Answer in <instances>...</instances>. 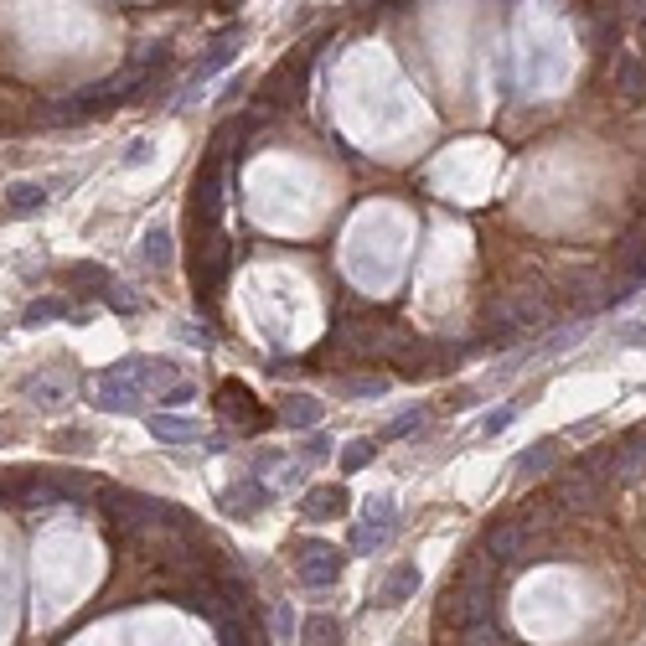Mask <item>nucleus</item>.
I'll list each match as a JSON object with an SVG mask.
<instances>
[{
  "label": "nucleus",
  "mask_w": 646,
  "mask_h": 646,
  "mask_svg": "<svg viewBox=\"0 0 646 646\" xmlns=\"http://www.w3.org/2000/svg\"><path fill=\"white\" fill-rule=\"evenodd\" d=\"M548 321H553V300H548V290H538V285H517V290H507V295L486 311L491 342H512L517 331L548 326Z\"/></svg>",
  "instance_id": "obj_1"
},
{
  "label": "nucleus",
  "mask_w": 646,
  "mask_h": 646,
  "mask_svg": "<svg viewBox=\"0 0 646 646\" xmlns=\"http://www.w3.org/2000/svg\"><path fill=\"white\" fill-rule=\"evenodd\" d=\"M491 615H497V595H491L486 584H450L445 600H440V626H455V631L481 626Z\"/></svg>",
  "instance_id": "obj_2"
},
{
  "label": "nucleus",
  "mask_w": 646,
  "mask_h": 646,
  "mask_svg": "<svg viewBox=\"0 0 646 646\" xmlns=\"http://www.w3.org/2000/svg\"><path fill=\"white\" fill-rule=\"evenodd\" d=\"M295 559H300V584L305 590H326V584H336L342 579V564H347V553L336 548V543H326V538H305V543H295Z\"/></svg>",
  "instance_id": "obj_3"
},
{
  "label": "nucleus",
  "mask_w": 646,
  "mask_h": 646,
  "mask_svg": "<svg viewBox=\"0 0 646 646\" xmlns=\"http://www.w3.org/2000/svg\"><path fill=\"white\" fill-rule=\"evenodd\" d=\"M528 528H522L517 517H497L491 528L481 533V553L491 564H507V569H522V559H528Z\"/></svg>",
  "instance_id": "obj_4"
},
{
  "label": "nucleus",
  "mask_w": 646,
  "mask_h": 646,
  "mask_svg": "<svg viewBox=\"0 0 646 646\" xmlns=\"http://www.w3.org/2000/svg\"><path fill=\"white\" fill-rule=\"evenodd\" d=\"M553 497H559L564 512H600L605 502V481L590 466H569L559 481H553Z\"/></svg>",
  "instance_id": "obj_5"
},
{
  "label": "nucleus",
  "mask_w": 646,
  "mask_h": 646,
  "mask_svg": "<svg viewBox=\"0 0 646 646\" xmlns=\"http://www.w3.org/2000/svg\"><path fill=\"white\" fill-rule=\"evenodd\" d=\"M223 280H228V238H223V228H207L197 243V295L202 300L218 295Z\"/></svg>",
  "instance_id": "obj_6"
},
{
  "label": "nucleus",
  "mask_w": 646,
  "mask_h": 646,
  "mask_svg": "<svg viewBox=\"0 0 646 646\" xmlns=\"http://www.w3.org/2000/svg\"><path fill=\"white\" fill-rule=\"evenodd\" d=\"M238 47H243V32H238V26H233V32H218V37H212L207 42V52L197 57V73H192V88H187V99L197 94V88H207L212 78H218L228 63H233V57H238Z\"/></svg>",
  "instance_id": "obj_7"
},
{
  "label": "nucleus",
  "mask_w": 646,
  "mask_h": 646,
  "mask_svg": "<svg viewBox=\"0 0 646 646\" xmlns=\"http://www.w3.org/2000/svg\"><path fill=\"white\" fill-rule=\"evenodd\" d=\"M140 398L145 393L130 378H119L114 367L94 378V409H104V414H140Z\"/></svg>",
  "instance_id": "obj_8"
},
{
  "label": "nucleus",
  "mask_w": 646,
  "mask_h": 646,
  "mask_svg": "<svg viewBox=\"0 0 646 646\" xmlns=\"http://www.w3.org/2000/svg\"><path fill=\"white\" fill-rule=\"evenodd\" d=\"M615 269L626 274L621 295H631L636 285H646V228H631V233H621V243H615Z\"/></svg>",
  "instance_id": "obj_9"
},
{
  "label": "nucleus",
  "mask_w": 646,
  "mask_h": 646,
  "mask_svg": "<svg viewBox=\"0 0 646 646\" xmlns=\"http://www.w3.org/2000/svg\"><path fill=\"white\" fill-rule=\"evenodd\" d=\"M347 486L342 481H331V486H316V491H305V502H300V512H305V522H331V517H342L347 512Z\"/></svg>",
  "instance_id": "obj_10"
},
{
  "label": "nucleus",
  "mask_w": 646,
  "mask_h": 646,
  "mask_svg": "<svg viewBox=\"0 0 646 646\" xmlns=\"http://www.w3.org/2000/svg\"><path fill=\"white\" fill-rule=\"evenodd\" d=\"M145 429H150V435H156L161 445L202 440V424H197V419H181V414H145Z\"/></svg>",
  "instance_id": "obj_11"
},
{
  "label": "nucleus",
  "mask_w": 646,
  "mask_h": 646,
  "mask_svg": "<svg viewBox=\"0 0 646 646\" xmlns=\"http://www.w3.org/2000/svg\"><path fill=\"white\" fill-rule=\"evenodd\" d=\"M218 409H223L228 419H238V424H249V429H264V424H269V414L254 409V398H243V383H223V388H218Z\"/></svg>",
  "instance_id": "obj_12"
},
{
  "label": "nucleus",
  "mask_w": 646,
  "mask_h": 646,
  "mask_svg": "<svg viewBox=\"0 0 646 646\" xmlns=\"http://www.w3.org/2000/svg\"><path fill=\"white\" fill-rule=\"evenodd\" d=\"M26 404L42 409V414H57V409H68V378H32L26 383Z\"/></svg>",
  "instance_id": "obj_13"
},
{
  "label": "nucleus",
  "mask_w": 646,
  "mask_h": 646,
  "mask_svg": "<svg viewBox=\"0 0 646 646\" xmlns=\"http://www.w3.org/2000/svg\"><path fill=\"white\" fill-rule=\"evenodd\" d=\"M419 584H424V574H419L414 564H398V569L383 579L378 600H383V605H404V600H414V595H419Z\"/></svg>",
  "instance_id": "obj_14"
},
{
  "label": "nucleus",
  "mask_w": 646,
  "mask_h": 646,
  "mask_svg": "<svg viewBox=\"0 0 646 646\" xmlns=\"http://www.w3.org/2000/svg\"><path fill=\"white\" fill-rule=\"evenodd\" d=\"M47 202V187L42 181H11L6 187V212H16V218H32V212H42Z\"/></svg>",
  "instance_id": "obj_15"
},
{
  "label": "nucleus",
  "mask_w": 646,
  "mask_h": 646,
  "mask_svg": "<svg viewBox=\"0 0 646 646\" xmlns=\"http://www.w3.org/2000/svg\"><path fill=\"white\" fill-rule=\"evenodd\" d=\"M321 398H311V393H290L285 404H280V419L290 424V429H311V424H321Z\"/></svg>",
  "instance_id": "obj_16"
},
{
  "label": "nucleus",
  "mask_w": 646,
  "mask_h": 646,
  "mask_svg": "<svg viewBox=\"0 0 646 646\" xmlns=\"http://www.w3.org/2000/svg\"><path fill=\"white\" fill-rule=\"evenodd\" d=\"M78 311L63 300V295H42V300H32L26 305V316H21V326H52V321H73Z\"/></svg>",
  "instance_id": "obj_17"
},
{
  "label": "nucleus",
  "mask_w": 646,
  "mask_h": 646,
  "mask_svg": "<svg viewBox=\"0 0 646 646\" xmlns=\"http://www.w3.org/2000/svg\"><path fill=\"white\" fill-rule=\"evenodd\" d=\"M615 88H621V99H646V63L641 57H615Z\"/></svg>",
  "instance_id": "obj_18"
},
{
  "label": "nucleus",
  "mask_w": 646,
  "mask_h": 646,
  "mask_svg": "<svg viewBox=\"0 0 646 646\" xmlns=\"http://www.w3.org/2000/svg\"><path fill=\"white\" fill-rule=\"evenodd\" d=\"M393 533H398L393 517H367V522H357V528H352V548H357V553H373V548H383Z\"/></svg>",
  "instance_id": "obj_19"
},
{
  "label": "nucleus",
  "mask_w": 646,
  "mask_h": 646,
  "mask_svg": "<svg viewBox=\"0 0 646 646\" xmlns=\"http://www.w3.org/2000/svg\"><path fill=\"white\" fill-rule=\"evenodd\" d=\"M264 502H269V491L254 486V481H243V486L223 491V512H228V517H249V512H259Z\"/></svg>",
  "instance_id": "obj_20"
},
{
  "label": "nucleus",
  "mask_w": 646,
  "mask_h": 646,
  "mask_svg": "<svg viewBox=\"0 0 646 646\" xmlns=\"http://www.w3.org/2000/svg\"><path fill=\"white\" fill-rule=\"evenodd\" d=\"M553 466H559V440H543V445H533V450L517 455V476H543V471H553Z\"/></svg>",
  "instance_id": "obj_21"
},
{
  "label": "nucleus",
  "mask_w": 646,
  "mask_h": 646,
  "mask_svg": "<svg viewBox=\"0 0 646 646\" xmlns=\"http://www.w3.org/2000/svg\"><path fill=\"white\" fill-rule=\"evenodd\" d=\"M388 388H393L388 373H357V378H342V383H336V393H342V398H383Z\"/></svg>",
  "instance_id": "obj_22"
},
{
  "label": "nucleus",
  "mask_w": 646,
  "mask_h": 646,
  "mask_svg": "<svg viewBox=\"0 0 646 646\" xmlns=\"http://www.w3.org/2000/svg\"><path fill=\"white\" fill-rule=\"evenodd\" d=\"M181 605H187L192 615H202V621H212V626L228 615V600H223L218 590H192V595H181Z\"/></svg>",
  "instance_id": "obj_23"
},
{
  "label": "nucleus",
  "mask_w": 646,
  "mask_h": 646,
  "mask_svg": "<svg viewBox=\"0 0 646 646\" xmlns=\"http://www.w3.org/2000/svg\"><path fill=\"white\" fill-rule=\"evenodd\" d=\"M68 280H73V290H83V295H104V290H109V269H104V264H73Z\"/></svg>",
  "instance_id": "obj_24"
},
{
  "label": "nucleus",
  "mask_w": 646,
  "mask_h": 646,
  "mask_svg": "<svg viewBox=\"0 0 646 646\" xmlns=\"http://www.w3.org/2000/svg\"><path fill=\"white\" fill-rule=\"evenodd\" d=\"M305 646H336L342 641V621H331V615H311V621L300 626Z\"/></svg>",
  "instance_id": "obj_25"
},
{
  "label": "nucleus",
  "mask_w": 646,
  "mask_h": 646,
  "mask_svg": "<svg viewBox=\"0 0 646 646\" xmlns=\"http://www.w3.org/2000/svg\"><path fill=\"white\" fill-rule=\"evenodd\" d=\"M104 300L114 305V311H125V316H135V311H140V305H145V295H140V290H130V285H114V280H109V290H104Z\"/></svg>",
  "instance_id": "obj_26"
},
{
  "label": "nucleus",
  "mask_w": 646,
  "mask_h": 646,
  "mask_svg": "<svg viewBox=\"0 0 646 646\" xmlns=\"http://www.w3.org/2000/svg\"><path fill=\"white\" fill-rule=\"evenodd\" d=\"M171 259V233L166 228H150L145 233V264H166Z\"/></svg>",
  "instance_id": "obj_27"
},
{
  "label": "nucleus",
  "mask_w": 646,
  "mask_h": 646,
  "mask_svg": "<svg viewBox=\"0 0 646 646\" xmlns=\"http://www.w3.org/2000/svg\"><path fill=\"white\" fill-rule=\"evenodd\" d=\"M94 445H99V440L88 435V429H63V435H57V450H63V455H88Z\"/></svg>",
  "instance_id": "obj_28"
},
{
  "label": "nucleus",
  "mask_w": 646,
  "mask_h": 646,
  "mask_svg": "<svg viewBox=\"0 0 646 646\" xmlns=\"http://www.w3.org/2000/svg\"><path fill=\"white\" fill-rule=\"evenodd\" d=\"M424 424V409H409V414H398L388 429H383V435L378 440H404V435H414V429Z\"/></svg>",
  "instance_id": "obj_29"
},
{
  "label": "nucleus",
  "mask_w": 646,
  "mask_h": 646,
  "mask_svg": "<svg viewBox=\"0 0 646 646\" xmlns=\"http://www.w3.org/2000/svg\"><path fill=\"white\" fill-rule=\"evenodd\" d=\"M367 460H373V440H352L347 450H342V471L352 476V471H362Z\"/></svg>",
  "instance_id": "obj_30"
},
{
  "label": "nucleus",
  "mask_w": 646,
  "mask_h": 646,
  "mask_svg": "<svg viewBox=\"0 0 646 646\" xmlns=\"http://www.w3.org/2000/svg\"><path fill=\"white\" fill-rule=\"evenodd\" d=\"M269 621H274V636H280V641H290V636L300 631V621H295V610H290V605H274Z\"/></svg>",
  "instance_id": "obj_31"
},
{
  "label": "nucleus",
  "mask_w": 646,
  "mask_h": 646,
  "mask_svg": "<svg viewBox=\"0 0 646 646\" xmlns=\"http://www.w3.org/2000/svg\"><path fill=\"white\" fill-rule=\"evenodd\" d=\"M187 398H192V383H171V388L161 393V404H166V409H181Z\"/></svg>",
  "instance_id": "obj_32"
},
{
  "label": "nucleus",
  "mask_w": 646,
  "mask_h": 646,
  "mask_svg": "<svg viewBox=\"0 0 646 646\" xmlns=\"http://www.w3.org/2000/svg\"><path fill=\"white\" fill-rule=\"evenodd\" d=\"M512 419H517V409H497V414H486V424H481V429H486V435H502V429H507Z\"/></svg>",
  "instance_id": "obj_33"
},
{
  "label": "nucleus",
  "mask_w": 646,
  "mask_h": 646,
  "mask_svg": "<svg viewBox=\"0 0 646 646\" xmlns=\"http://www.w3.org/2000/svg\"><path fill=\"white\" fill-rule=\"evenodd\" d=\"M300 455H305V460H326V455H331V440H326V435H311Z\"/></svg>",
  "instance_id": "obj_34"
},
{
  "label": "nucleus",
  "mask_w": 646,
  "mask_h": 646,
  "mask_svg": "<svg viewBox=\"0 0 646 646\" xmlns=\"http://www.w3.org/2000/svg\"><path fill=\"white\" fill-rule=\"evenodd\" d=\"M150 161V140H130V150H125V166H145Z\"/></svg>",
  "instance_id": "obj_35"
},
{
  "label": "nucleus",
  "mask_w": 646,
  "mask_h": 646,
  "mask_svg": "<svg viewBox=\"0 0 646 646\" xmlns=\"http://www.w3.org/2000/svg\"><path fill=\"white\" fill-rule=\"evenodd\" d=\"M367 517H393V497H373L367 502Z\"/></svg>",
  "instance_id": "obj_36"
},
{
  "label": "nucleus",
  "mask_w": 646,
  "mask_h": 646,
  "mask_svg": "<svg viewBox=\"0 0 646 646\" xmlns=\"http://www.w3.org/2000/svg\"><path fill=\"white\" fill-rule=\"evenodd\" d=\"M621 342H631V347H646V326H621Z\"/></svg>",
  "instance_id": "obj_37"
},
{
  "label": "nucleus",
  "mask_w": 646,
  "mask_h": 646,
  "mask_svg": "<svg viewBox=\"0 0 646 646\" xmlns=\"http://www.w3.org/2000/svg\"><path fill=\"white\" fill-rule=\"evenodd\" d=\"M280 486H300V466H285L280 471Z\"/></svg>",
  "instance_id": "obj_38"
},
{
  "label": "nucleus",
  "mask_w": 646,
  "mask_h": 646,
  "mask_svg": "<svg viewBox=\"0 0 646 646\" xmlns=\"http://www.w3.org/2000/svg\"><path fill=\"white\" fill-rule=\"evenodd\" d=\"M641 47H646V21H641Z\"/></svg>",
  "instance_id": "obj_39"
},
{
  "label": "nucleus",
  "mask_w": 646,
  "mask_h": 646,
  "mask_svg": "<svg viewBox=\"0 0 646 646\" xmlns=\"http://www.w3.org/2000/svg\"><path fill=\"white\" fill-rule=\"evenodd\" d=\"M398 646H419V641H398Z\"/></svg>",
  "instance_id": "obj_40"
},
{
  "label": "nucleus",
  "mask_w": 646,
  "mask_h": 646,
  "mask_svg": "<svg viewBox=\"0 0 646 646\" xmlns=\"http://www.w3.org/2000/svg\"><path fill=\"white\" fill-rule=\"evenodd\" d=\"M223 6H238V0H223Z\"/></svg>",
  "instance_id": "obj_41"
},
{
  "label": "nucleus",
  "mask_w": 646,
  "mask_h": 646,
  "mask_svg": "<svg viewBox=\"0 0 646 646\" xmlns=\"http://www.w3.org/2000/svg\"><path fill=\"white\" fill-rule=\"evenodd\" d=\"M0 435H6V424H0Z\"/></svg>",
  "instance_id": "obj_42"
}]
</instances>
